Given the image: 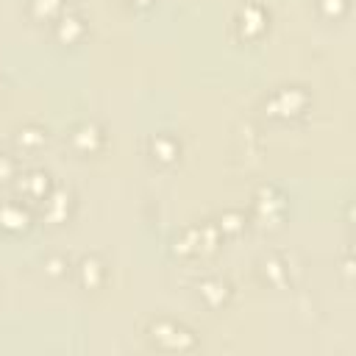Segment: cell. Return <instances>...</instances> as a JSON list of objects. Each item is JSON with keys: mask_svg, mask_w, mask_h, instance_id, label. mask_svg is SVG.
Wrapping results in <instances>:
<instances>
[{"mask_svg": "<svg viewBox=\"0 0 356 356\" xmlns=\"http://www.w3.org/2000/svg\"><path fill=\"white\" fill-rule=\"evenodd\" d=\"M147 339L161 348V350H195L197 348V334L170 317H159L147 325Z\"/></svg>", "mask_w": 356, "mask_h": 356, "instance_id": "1", "label": "cell"}, {"mask_svg": "<svg viewBox=\"0 0 356 356\" xmlns=\"http://www.w3.org/2000/svg\"><path fill=\"white\" fill-rule=\"evenodd\" d=\"M309 103V95L303 92V86H278L270 100H264V108H270V114L275 117H292L300 114Z\"/></svg>", "mask_w": 356, "mask_h": 356, "instance_id": "2", "label": "cell"}, {"mask_svg": "<svg viewBox=\"0 0 356 356\" xmlns=\"http://www.w3.org/2000/svg\"><path fill=\"white\" fill-rule=\"evenodd\" d=\"M103 142H106V134L95 120H83V122L72 125V131H70V145L78 153H97L103 147Z\"/></svg>", "mask_w": 356, "mask_h": 356, "instance_id": "3", "label": "cell"}, {"mask_svg": "<svg viewBox=\"0 0 356 356\" xmlns=\"http://www.w3.org/2000/svg\"><path fill=\"white\" fill-rule=\"evenodd\" d=\"M267 19H270V14L264 11V6H259V3H245V6L239 8V14H236V28H239L242 36L253 39V36H259V33L267 31Z\"/></svg>", "mask_w": 356, "mask_h": 356, "instance_id": "4", "label": "cell"}, {"mask_svg": "<svg viewBox=\"0 0 356 356\" xmlns=\"http://www.w3.org/2000/svg\"><path fill=\"white\" fill-rule=\"evenodd\" d=\"M197 295H200V300H203L206 306L220 309V306H225V303L231 300V284H228L225 278L209 275V278H203V281L197 284Z\"/></svg>", "mask_w": 356, "mask_h": 356, "instance_id": "5", "label": "cell"}, {"mask_svg": "<svg viewBox=\"0 0 356 356\" xmlns=\"http://www.w3.org/2000/svg\"><path fill=\"white\" fill-rule=\"evenodd\" d=\"M28 225H31V211L22 203H17V200L0 203V228L3 231L17 234V231H25Z\"/></svg>", "mask_w": 356, "mask_h": 356, "instance_id": "6", "label": "cell"}, {"mask_svg": "<svg viewBox=\"0 0 356 356\" xmlns=\"http://www.w3.org/2000/svg\"><path fill=\"white\" fill-rule=\"evenodd\" d=\"M103 278H106V264L100 256L92 253V256H83L78 261V284L83 289H97L103 284Z\"/></svg>", "mask_w": 356, "mask_h": 356, "instance_id": "7", "label": "cell"}, {"mask_svg": "<svg viewBox=\"0 0 356 356\" xmlns=\"http://www.w3.org/2000/svg\"><path fill=\"white\" fill-rule=\"evenodd\" d=\"M150 153H153V159H156V161L170 164V161H175V159H178L181 145H178V139H175L172 134L159 131V134H153V136H150Z\"/></svg>", "mask_w": 356, "mask_h": 356, "instance_id": "8", "label": "cell"}, {"mask_svg": "<svg viewBox=\"0 0 356 356\" xmlns=\"http://www.w3.org/2000/svg\"><path fill=\"white\" fill-rule=\"evenodd\" d=\"M44 214H47V220H64L67 214H70V200H72V192L70 189H64V186H56V189H50L44 197Z\"/></svg>", "mask_w": 356, "mask_h": 356, "instance_id": "9", "label": "cell"}, {"mask_svg": "<svg viewBox=\"0 0 356 356\" xmlns=\"http://www.w3.org/2000/svg\"><path fill=\"white\" fill-rule=\"evenodd\" d=\"M83 33H86L83 17H78V14H61V17L56 19V36H58L61 42H75V39H81Z\"/></svg>", "mask_w": 356, "mask_h": 356, "instance_id": "10", "label": "cell"}, {"mask_svg": "<svg viewBox=\"0 0 356 356\" xmlns=\"http://www.w3.org/2000/svg\"><path fill=\"white\" fill-rule=\"evenodd\" d=\"M19 189H22L28 197H44V195L50 192V175L42 172V170H31V172L22 175Z\"/></svg>", "mask_w": 356, "mask_h": 356, "instance_id": "11", "label": "cell"}, {"mask_svg": "<svg viewBox=\"0 0 356 356\" xmlns=\"http://www.w3.org/2000/svg\"><path fill=\"white\" fill-rule=\"evenodd\" d=\"M261 275H264V281H270V284H286V278H289L286 261H284L281 256L264 259V261H261Z\"/></svg>", "mask_w": 356, "mask_h": 356, "instance_id": "12", "label": "cell"}, {"mask_svg": "<svg viewBox=\"0 0 356 356\" xmlns=\"http://www.w3.org/2000/svg\"><path fill=\"white\" fill-rule=\"evenodd\" d=\"M31 14L39 19H58L64 14V0H31Z\"/></svg>", "mask_w": 356, "mask_h": 356, "instance_id": "13", "label": "cell"}, {"mask_svg": "<svg viewBox=\"0 0 356 356\" xmlns=\"http://www.w3.org/2000/svg\"><path fill=\"white\" fill-rule=\"evenodd\" d=\"M270 192H273V186H267V189H261L259 195H256V209H259V214H264L267 220H273V209L275 211H284V197L278 195V197H270Z\"/></svg>", "mask_w": 356, "mask_h": 356, "instance_id": "14", "label": "cell"}, {"mask_svg": "<svg viewBox=\"0 0 356 356\" xmlns=\"http://www.w3.org/2000/svg\"><path fill=\"white\" fill-rule=\"evenodd\" d=\"M44 139H47V131L39 128V125H25V128L17 131V142L22 147H39Z\"/></svg>", "mask_w": 356, "mask_h": 356, "instance_id": "15", "label": "cell"}, {"mask_svg": "<svg viewBox=\"0 0 356 356\" xmlns=\"http://www.w3.org/2000/svg\"><path fill=\"white\" fill-rule=\"evenodd\" d=\"M242 222H245V217H242L239 211H225V214L220 217L217 228H220L222 234H225V231H228V234H236V231L242 228Z\"/></svg>", "mask_w": 356, "mask_h": 356, "instance_id": "16", "label": "cell"}, {"mask_svg": "<svg viewBox=\"0 0 356 356\" xmlns=\"http://www.w3.org/2000/svg\"><path fill=\"white\" fill-rule=\"evenodd\" d=\"M67 270H70V261H67L64 256H47V259H44V273H47V275L61 278V275H67Z\"/></svg>", "mask_w": 356, "mask_h": 356, "instance_id": "17", "label": "cell"}, {"mask_svg": "<svg viewBox=\"0 0 356 356\" xmlns=\"http://www.w3.org/2000/svg\"><path fill=\"white\" fill-rule=\"evenodd\" d=\"M320 8L325 11V17H334L348 8V0H320Z\"/></svg>", "mask_w": 356, "mask_h": 356, "instance_id": "18", "label": "cell"}, {"mask_svg": "<svg viewBox=\"0 0 356 356\" xmlns=\"http://www.w3.org/2000/svg\"><path fill=\"white\" fill-rule=\"evenodd\" d=\"M14 175V159L0 153V178H11Z\"/></svg>", "mask_w": 356, "mask_h": 356, "instance_id": "19", "label": "cell"}, {"mask_svg": "<svg viewBox=\"0 0 356 356\" xmlns=\"http://www.w3.org/2000/svg\"><path fill=\"white\" fill-rule=\"evenodd\" d=\"M128 3H134V6H147V3H153V0H128Z\"/></svg>", "mask_w": 356, "mask_h": 356, "instance_id": "20", "label": "cell"}]
</instances>
